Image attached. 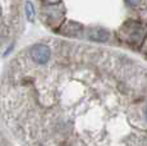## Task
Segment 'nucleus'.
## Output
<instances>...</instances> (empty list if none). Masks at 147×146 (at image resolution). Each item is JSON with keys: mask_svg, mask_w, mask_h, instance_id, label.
Masks as SVG:
<instances>
[{"mask_svg": "<svg viewBox=\"0 0 147 146\" xmlns=\"http://www.w3.org/2000/svg\"><path fill=\"white\" fill-rule=\"evenodd\" d=\"M30 54L37 64H46L50 59V49L44 44H36L32 46Z\"/></svg>", "mask_w": 147, "mask_h": 146, "instance_id": "nucleus-1", "label": "nucleus"}, {"mask_svg": "<svg viewBox=\"0 0 147 146\" xmlns=\"http://www.w3.org/2000/svg\"><path fill=\"white\" fill-rule=\"evenodd\" d=\"M90 39L94 41H106L109 39V33L104 30H92L90 32Z\"/></svg>", "mask_w": 147, "mask_h": 146, "instance_id": "nucleus-2", "label": "nucleus"}, {"mask_svg": "<svg viewBox=\"0 0 147 146\" xmlns=\"http://www.w3.org/2000/svg\"><path fill=\"white\" fill-rule=\"evenodd\" d=\"M26 17L28 21H31V22L35 19V8H33L32 3H30V1L26 3Z\"/></svg>", "mask_w": 147, "mask_h": 146, "instance_id": "nucleus-3", "label": "nucleus"}, {"mask_svg": "<svg viewBox=\"0 0 147 146\" xmlns=\"http://www.w3.org/2000/svg\"><path fill=\"white\" fill-rule=\"evenodd\" d=\"M145 114H146V119H147V106H146V112H145Z\"/></svg>", "mask_w": 147, "mask_h": 146, "instance_id": "nucleus-4", "label": "nucleus"}, {"mask_svg": "<svg viewBox=\"0 0 147 146\" xmlns=\"http://www.w3.org/2000/svg\"><path fill=\"white\" fill-rule=\"evenodd\" d=\"M0 16H1V8H0Z\"/></svg>", "mask_w": 147, "mask_h": 146, "instance_id": "nucleus-5", "label": "nucleus"}]
</instances>
